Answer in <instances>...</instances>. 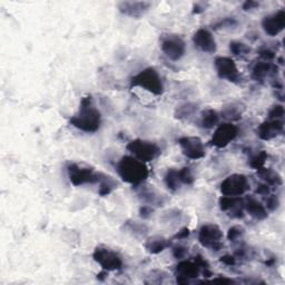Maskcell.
<instances>
[{
	"label": "cell",
	"instance_id": "cell-38",
	"mask_svg": "<svg viewBox=\"0 0 285 285\" xmlns=\"http://www.w3.org/2000/svg\"><path fill=\"white\" fill-rule=\"evenodd\" d=\"M260 56L262 59H264V62H271L275 58V54L274 51H272L271 49H268V48H265V49L260 50Z\"/></svg>",
	"mask_w": 285,
	"mask_h": 285
},
{
	"label": "cell",
	"instance_id": "cell-33",
	"mask_svg": "<svg viewBox=\"0 0 285 285\" xmlns=\"http://www.w3.org/2000/svg\"><path fill=\"white\" fill-rule=\"evenodd\" d=\"M141 196H142L144 201L147 202L150 206L163 203L162 202V196L156 195V193L154 191H145L141 194Z\"/></svg>",
	"mask_w": 285,
	"mask_h": 285
},
{
	"label": "cell",
	"instance_id": "cell-19",
	"mask_svg": "<svg viewBox=\"0 0 285 285\" xmlns=\"http://www.w3.org/2000/svg\"><path fill=\"white\" fill-rule=\"evenodd\" d=\"M278 72L277 65L271 62H261L252 69V78L256 82H263L266 78L276 76Z\"/></svg>",
	"mask_w": 285,
	"mask_h": 285
},
{
	"label": "cell",
	"instance_id": "cell-37",
	"mask_svg": "<svg viewBox=\"0 0 285 285\" xmlns=\"http://www.w3.org/2000/svg\"><path fill=\"white\" fill-rule=\"evenodd\" d=\"M154 213V209L151 208L150 205H143L141 209H139V215L143 218H149Z\"/></svg>",
	"mask_w": 285,
	"mask_h": 285
},
{
	"label": "cell",
	"instance_id": "cell-14",
	"mask_svg": "<svg viewBox=\"0 0 285 285\" xmlns=\"http://www.w3.org/2000/svg\"><path fill=\"white\" fill-rule=\"evenodd\" d=\"M201 268L194 261H180L175 269V275H176V281L179 284H189L191 280H194L199 276Z\"/></svg>",
	"mask_w": 285,
	"mask_h": 285
},
{
	"label": "cell",
	"instance_id": "cell-8",
	"mask_svg": "<svg viewBox=\"0 0 285 285\" xmlns=\"http://www.w3.org/2000/svg\"><path fill=\"white\" fill-rule=\"evenodd\" d=\"M161 49L168 59L177 62V60L184 57L186 53V44L184 39L178 35H163L161 39Z\"/></svg>",
	"mask_w": 285,
	"mask_h": 285
},
{
	"label": "cell",
	"instance_id": "cell-41",
	"mask_svg": "<svg viewBox=\"0 0 285 285\" xmlns=\"http://www.w3.org/2000/svg\"><path fill=\"white\" fill-rule=\"evenodd\" d=\"M221 262L223 264H225L227 266H234L236 264V258L233 255H229V254H226V255H224L221 257Z\"/></svg>",
	"mask_w": 285,
	"mask_h": 285
},
{
	"label": "cell",
	"instance_id": "cell-21",
	"mask_svg": "<svg viewBox=\"0 0 285 285\" xmlns=\"http://www.w3.org/2000/svg\"><path fill=\"white\" fill-rule=\"evenodd\" d=\"M169 245H171L169 241L160 235L151 236V238L146 240L144 244L145 250L150 254H160L163 251H165Z\"/></svg>",
	"mask_w": 285,
	"mask_h": 285
},
{
	"label": "cell",
	"instance_id": "cell-3",
	"mask_svg": "<svg viewBox=\"0 0 285 285\" xmlns=\"http://www.w3.org/2000/svg\"><path fill=\"white\" fill-rule=\"evenodd\" d=\"M131 87L142 88L155 96H161L164 93L162 77L154 67H147L136 74L131 80Z\"/></svg>",
	"mask_w": 285,
	"mask_h": 285
},
{
	"label": "cell",
	"instance_id": "cell-34",
	"mask_svg": "<svg viewBox=\"0 0 285 285\" xmlns=\"http://www.w3.org/2000/svg\"><path fill=\"white\" fill-rule=\"evenodd\" d=\"M265 208L268 211L274 212L276 211L278 208H280V199L276 195H268L265 199Z\"/></svg>",
	"mask_w": 285,
	"mask_h": 285
},
{
	"label": "cell",
	"instance_id": "cell-39",
	"mask_svg": "<svg viewBox=\"0 0 285 285\" xmlns=\"http://www.w3.org/2000/svg\"><path fill=\"white\" fill-rule=\"evenodd\" d=\"M190 235H191L190 228L189 227H184V228H182L177 234L174 235V240H178V241L179 240H185V239L189 238Z\"/></svg>",
	"mask_w": 285,
	"mask_h": 285
},
{
	"label": "cell",
	"instance_id": "cell-27",
	"mask_svg": "<svg viewBox=\"0 0 285 285\" xmlns=\"http://www.w3.org/2000/svg\"><path fill=\"white\" fill-rule=\"evenodd\" d=\"M99 190H98V194L100 196H107L111 194L115 189H116L117 183L115 182L112 177L109 176H105L102 177V179L100 180L99 183Z\"/></svg>",
	"mask_w": 285,
	"mask_h": 285
},
{
	"label": "cell",
	"instance_id": "cell-43",
	"mask_svg": "<svg viewBox=\"0 0 285 285\" xmlns=\"http://www.w3.org/2000/svg\"><path fill=\"white\" fill-rule=\"evenodd\" d=\"M206 8V5L204 3H197L194 5V10H193V13L194 14H199V13H203L204 10Z\"/></svg>",
	"mask_w": 285,
	"mask_h": 285
},
{
	"label": "cell",
	"instance_id": "cell-13",
	"mask_svg": "<svg viewBox=\"0 0 285 285\" xmlns=\"http://www.w3.org/2000/svg\"><path fill=\"white\" fill-rule=\"evenodd\" d=\"M262 28L266 35L275 37L285 28V10L280 9L265 16L262 20Z\"/></svg>",
	"mask_w": 285,
	"mask_h": 285
},
{
	"label": "cell",
	"instance_id": "cell-35",
	"mask_svg": "<svg viewBox=\"0 0 285 285\" xmlns=\"http://www.w3.org/2000/svg\"><path fill=\"white\" fill-rule=\"evenodd\" d=\"M284 113L283 105L273 106L269 112V119H282L284 117Z\"/></svg>",
	"mask_w": 285,
	"mask_h": 285
},
{
	"label": "cell",
	"instance_id": "cell-44",
	"mask_svg": "<svg viewBox=\"0 0 285 285\" xmlns=\"http://www.w3.org/2000/svg\"><path fill=\"white\" fill-rule=\"evenodd\" d=\"M213 283H220V284H231V283H234L233 280H231V278H227V277H217L215 278V280H213Z\"/></svg>",
	"mask_w": 285,
	"mask_h": 285
},
{
	"label": "cell",
	"instance_id": "cell-30",
	"mask_svg": "<svg viewBox=\"0 0 285 285\" xmlns=\"http://www.w3.org/2000/svg\"><path fill=\"white\" fill-rule=\"evenodd\" d=\"M244 234H245V229H244L243 226L234 225V226L228 228V231H227V240L229 242H233V243H235V242H238L242 238H243Z\"/></svg>",
	"mask_w": 285,
	"mask_h": 285
},
{
	"label": "cell",
	"instance_id": "cell-2",
	"mask_svg": "<svg viewBox=\"0 0 285 285\" xmlns=\"http://www.w3.org/2000/svg\"><path fill=\"white\" fill-rule=\"evenodd\" d=\"M117 173L118 176L125 183H128L133 186H137L144 183L147 179L149 172L146 163H143L135 159L134 156H123L117 163Z\"/></svg>",
	"mask_w": 285,
	"mask_h": 285
},
{
	"label": "cell",
	"instance_id": "cell-11",
	"mask_svg": "<svg viewBox=\"0 0 285 285\" xmlns=\"http://www.w3.org/2000/svg\"><path fill=\"white\" fill-rule=\"evenodd\" d=\"M214 66H215L216 74L221 80H225L231 83L240 82L241 80L240 70L232 58L218 56L215 58Z\"/></svg>",
	"mask_w": 285,
	"mask_h": 285
},
{
	"label": "cell",
	"instance_id": "cell-6",
	"mask_svg": "<svg viewBox=\"0 0 285 285\" xmlns=\"http://www.w3.org/2000/svg\"><path fill=\"white\" fill-rule=\"evenodd\" d=\"M93 258L96 263H98L101 266L102 270L107 272L119 271L124 265L122 256L116 251H114L105 245L97 246L95 248Z\"/></svg>",
	"mask_w": 285,
	"mask_h": 285
},
{
	"label": "cell",
	"instance_id": "cell-36",
	"mask_svg": "<svg viewBox=\"0 0 285 285\" xmlns=\"http://www.w3.org/2000/svg\"><path fill=\"white\" fill-rule=\"evenodd\" d=\"M173 256L177 260H183L186 255L187 253H189V248L185 247V246H182V245H176L173 247Z\"/></svg>",
	"mask_w": 285,
	"mask_h": 285
},
{
	"label": "cell",
	"instance_id": "cell-15",
	"mask_svg": "<svg viewBox=\"0 0 285 285\" xmlns=\"http://www.w3.org/2000/svg\"><path fill=\"white\" fill-rule=\"evenodd\" d=\"M193 42L196 48L203 53L214 54L216 53V40L208 28H199L193 36Z\"/></svg>",
	"mask_w": 285,
	"mask_h": 285
},
{
	"label": "cell",
	"instance_id": "cell-10",
	"mask_svg": "<svg viewBox=\"0 0 285 285\" xmlns=\"http://www.w3.org/2000/svg\"><path fill=\"white\" fill-rule=\"evenodd\" d=\"M239 135V127L232 123L217 125L216 131L211 139V145L216 148H225Z\"/></svg>",
	"mask_w": 285,
	"mask_h": 285
},
{
	"label": "cell",
	"instance_id": "cell-9",
	"mask_svg": "<svg viewBox=\"0 0 285 285\" xmlns=\"http://www.w3.org/2000/svg\"><path fill=\"white\" fill-rule=\"evenodd\" d=\"M221 193L224 196H242L250 190V183L243 174H232L221 183Z\"/></svg>",
	"mask_w": 285,
	"mask_h": 285
},
{
	"label": "cell",
	"instance_id": "cell-40",
	"mask_svg": "<svg viewBox=\"0 0 285 285\" xmlns=\"http://www.w3.org/2000/svg\"><path fill=\"white\" fill-rule=\"evenodd\" d=\"M256 194L258 195H262V196H268L270 195L271 190H270V186L268 184H260L256 189Z\"/></svg>",
	"mask_w": 285,
	"mask_h": 285
},
{
	"label": "cell",
	"instance_id": "cell-4",
	"mask_svg": "<svg viewBox=\"0 0 285 285\" xmlns=\"http://www.w3.org/2000/svg\"><path fill=\"white\" fill-rule=\"evenodd\" d=\"M70 183L74 186H83L86 184L100 183L104 174L95 172L92 167L83 166L77 163H71L67 167Z\"/></svg>",
	"mask_w": 285,
	"mask_h": 285
},
{
	"label": "cell",
	"instance_id": "cell-5",
	"mask_svg": "<svg viewBox=\"0 0 285 285\" xmlns=\"http://www.w3.org/2000/svg\"><path fill=\"white\" fill-rule=\"evenodd\" d=\"M126 149L129 151L132 156L142 161L143 163H148L154 161L161 154V148L157 144L145 139H133L126 145Z\"/></svg>",
	"mask_w": 285,
	"mask_h": 285
},
{
	"label": "cell",
	"instance_id": "cell-7",
	"mask_svg": "<svg viewBox=\"0 0 285 285\" xmlns=\"http://www.w3.org/2000/svg\"><path fill=\"white\" fill-rule=\"evenodd\" d=\"M198 242L203 247L220 251L223 247V232L216 224H204L198 231Z\"/></svg>",
	"mask_w": 285,
	"mask_h": 285
},
{
	"label": "cell",
	"instance_id": "cell-18",
	"mask_svg": "<svg viewBox=\"0 0 285 285\" xmlns=\"http://www.w3.org/2000/svg\"><path fill=\"white\" fill-rule=\"evenodd\" d=\"M220 208L223 212H231V216L234 218L244 216V199L241 196H222L220 198Z\"/></svg>",
	"mask_w": 285,
	"mask_h": 285
},
{
	"label": "cell",
	"instance_id": "cell-12",
	"mask_svg": "<svg viewBox=\"0 0 285 285\" xmlns=\"http://www.w3.org/2000/svg\"><path fill=\"white\" fill-rule=\"evenodd\" d=\"M178 145L182 153L187 159L197 161L205 156V146L199 137L183 136L178 139Z\"/></svg>",
	"mask_w": 285,
	"mask_h": 285
},
{
	"label": "cell",
	"instance_id": "cell-17",
	"mask_svg": "<svg viewBox=\"0 0 285 285\" xmlns=\"http://www.w3.org/2000/svg\"><path fill=\"white\" fill-rule=\"evenodd\" d=\"M151 4L148 2H122L118 4V10L125 16L139 18L150 9Z\"/></svg>",
	"mask_w": 285,
	"mask_h": 285
},
{
	"label": "cell",
	"instance_id": "cell-42",
	"mask_svg": "<svg viewBox=\"0 0 285 285\" xmlns=\"http://www.w3.org/2000/svg\"><path fill=\"white\" fill-rule=\"evenodd\" d=\"M258 6H260V4L257 2H253V0H247V2H245L243 4V10H245V11L253 10V9L257 8Z\"/></svg>",
	"mask_w": 285,
	"mask_h": 285
},
{
	"label": "cell",
	"instance_id": "cell-20",
	"mask_svg": "<svg viewBox=\"0 0 285 285\" xmlns=\"http://www.w3.org/2000/svg\"><path fill=\"white\" fill-rule=\"evenodd\" d=\"M244 210L257 221H263L269 216L265 206L254 196H246L244 198Z\"/></svg>",
	"mask_w": 285,
	"mask_h": 285
},
{
	"label": "cell",
	"instance_id": "cell-25",
	"mask_svg": "<svg viewBox=\"0 0 285 285\" xmlns=\"http://www.w3.org/2000/svg\"><path fill=\"white\" fill-rule=\"evenodd\" d=\"M164 183H165L166 187L172 192H176L179 190L180 186V180L178 177V171L175 168H169L166 172V174L164 175Z\"/></svg>",
	"mask_w": 285,
	"mask_h": 285
},
{
	"label": "cell",
	"instance_id": "cell-28",
	"mask_svg": "<svg viewBox=\"0 0 285 285\" xmlns=\"http://www.w3.org/2000/svg\"><path fill=\"white\" fill-rule=\"evenodd\" d=\"M229 50L235 56H246L247 54H250L251 48L244 42H241L239 40H233L229 42Z\"/></svg>",
	"mask_w": 285,
	"mask_h": 285
},
{
	"label": "cell",
	"instance_id": "cell-32",
	"mask_svg": "<svg viewBox=\"0 0 285 285\" xmlns=\"http://www.w3.org/2000/svg\"><path fill=\"white\" fill-rule=\"evenodd\" d=\"M125 228L128 229L129 232H133L135 235H144L148 231L146 225L137 222H127L125 224Z\"/></svg>",
	"mask_w": 285,
	"mask_h": 285
},
{
	"label": "cell",
	"instance_id": "cell-24",
	"mask_svg": "<svg viewBox=\"0 0 285 285\" xmlns=\"http://www.w3.org/2000/svg\"><path fill=\"white\" fill-rule=\"evenodd\" d=\"M197 112V105L195 102H185L175 109V117L177 119H190Z\"/></svg>",
	"mask_w": 285,
	"mask_h": 285
},
{
	"label": "cell",
	"instance_id": "cell-29",
	"mask_svg": "<svg viewBox=\"0 0 285 285\" xmlns=\"http://www.w3.org/2000/svg\"><path fill=\"white\" fill-rule=\"evenodd\" d=\"M269 159V155L268 153H266L265 150H261L260 153H257L256 155H254L252 159L250 160V166L254 169H256V171H258V169L261 168H263L265 167V164H266V161H268Z\"/></svg>",
	"mask_w": 285,
	"mask_h": 285
},
{
	"label": "cell",
	"instance_id": "cell-16",
	"mask_svg": "<svg viewBox=\"0 0 285 285\" xmlns=\"http://www.w3.org/2000/svg\"><path fill=\"white\" fill-rule=\"evenodd\" d=\"M283 131L284 123L282 119H268L257 127L256 134L262 141H271L281 135Z\"/></svg>",
	"mask_w": 285,
	"mask_h": 285
},
{
	"label": "cell",
	"instance_id": "cell-1",
	"mask_svg": "<svg viewBox=\"0 0 285 285\" xmlns=\"http://www.w3.org/2000/svg\"><path fill=\"white\" fill-rule=\"evenodd\" d=\"M70 125L85 133H96L101 126V114L93 104L92 96L84 97L78 112L69 119Z\"/></svg>",
	"mask_w": 285,
	"mask_h": 285
},
{
	"label": "cell",
	"instance_id": "cell-22",
	"mask_svg": "<svg viewBox=\"0 0 285 285\" xmlns=\"http://www.w3.org/2000/svg\"><path fill=\"white\" fill-rule=\"evenodd\" d=\"M220 123V114L212 108H208L202 112L201 119H199V125L202 128L212 129L216 127Z\"/></svg>",
	"mask_w": 285,
	"mask_h": 285
},
{
	"label": "cell",
	"instance_id": "cell-26",
	"mask_svg": "<svg viewBox=\"0 0 285 285\" xmlns=\"http://www.w3.org/2000/svg\"><path fill=\"white\" fill-rule=\"evenodd\" d=\"M243 115L242 108L235 104H231L225 106L222 111V116L225 118L228 122H235V120H240Z\"/></svg>",
	"mask_w": 285,
	"mask_h": 285
},
{
	"label": "cell",
	"instance_id": "cell-31",
	"mask_svg": "<svg viewBox=\"0 0 285 285\" xmlns=\"http://www.w3.org/2000/svg\"><path fill=\"white\" fill-rule=\"evenodd\" d=\"M178 177L180 183L185 185H192L194 183V180H195L190 167H183L178 169Z\"/></svg>",
	"mask_w": 285,
	"mask_h": 285
},
{
	"label": "cell",
	"instance_id": "cell-23",
	"mask_svg": "<svg viewBox=\"0 0 285 285\" xmlns=\"http://www.w3.org/2000/svg\"><path fill=\"white\" fill-rule=\"evenodd\" d=\"M257 175L265 182V184H268L269 186H280L283 184L280 175L271 168H261L257 171Z\"/></svg>",
	"mask_w": 285,
	"mask_h": 285
}]
</instances>
